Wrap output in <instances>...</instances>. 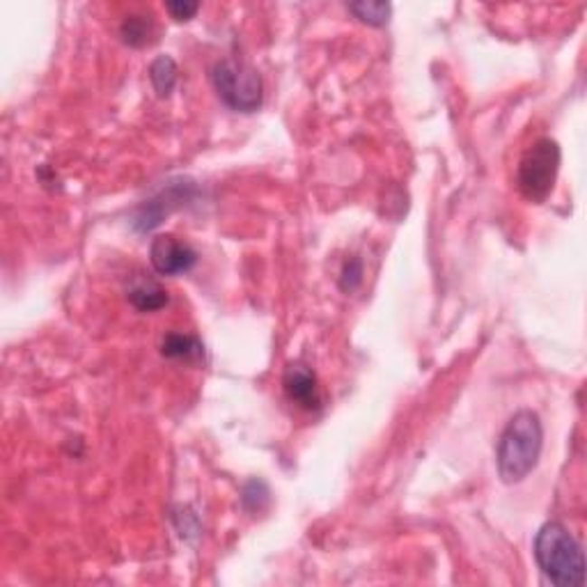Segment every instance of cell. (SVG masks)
Listing matches in <instances>:
<instances>
[{
    "mask_svg": "<svg viewBox=\"0 0 587 587\" xmlns=\"http://www.w3.org/2000/svg\"><path fill=\"white\" fill-rule=\"evenodd\" d=\"M149 80H152L158 97H170L175 85H177V62L170 55H158L149 64Z\"/></svg>",
    "mask_w": 587,
    "mask_h": 587,
    "instance_id": "obj_9",
    "label": "cell"
},
{
    "mask_svg": "<svg viewBox=\"0 0 587 587\" xmlns=\"http://www.w3.org/2000/svg\"><path fill=\"white\" fill-rule=\"evenodd\" d=\"M349 12L358 21L367 25H385L390 19L393 5L390 3H372V0H363V3H351Z\"/></svg>",
    "mask_w": 587,
    "mask_h": 587,
    "instance_id": "obj_10",
    "label": "cell"
},
{
    "mask_svg": "<svg viewBox=\"0 0 587 587\" xmlns=\"http://www.w3.org/2000/svg\"><path fill=\"white\" fill-rule=\"evenodd\" d=\"M560 170V147L555 140L539 138L518 163V188L530 203H544L551 195Z\"/></svg>",
    "mask_w": 587,
    "mask_h": 587,
    "instance_id": "obj_4",
    "label": "cell"
},
{
    "mask_svg": "<svg viewBox=\"0 0 587 587\" xmlns=\"http://www.w3.org/2000/svg\"><path fill=\"white\" fill-rule=\"evenodd\" d=\"M264 482H260V479H252L251 484H248L246 488H243V505H246L248 509H252V503H257V512L262 509V505H260V500H264L267 503L269 500V488L264 487L262 494H257L260 491V487H262Z\"/></svg>",
    "mask_w": 587,
    "mask_h": 587,
    "instance_id": "obj_14",
    "label": "cell"
},
{
    "mask_svg": "<svg viewBox=\"0 0 587 587\" xmlns=\"http://www.w3.org/2000/svg\"><path fill=\"white\" fill-rule=\"evenodd\" d=\"M161 354L166 358H177V361H195L204 354V346L198 337L186 336V333H168L161 342Z\"/></svg>",
    "mask_w": 587,
    "mask_h": 587,
    "instance_id": "obj_8",
    "label": "cell"
},
{
    "mask_svg": "<svg viewBox=\"0 0 587 587\" xmlns=\"http://www.w3.org/2000/svg\"><path fill=\"white\" fill-rule=\"evenodd\" d=\"M166 10L173 14V19L188 21L198 14L200 5L198 3H191V0H175V3H168V5H166Z\"/></svg>",
    "mask_w": 587,
    "mask_h": 587,
    "instance_id": "obj_13",
    "label": "cell"
},
{
    "mask_svg": "<svg viewBox=\"0 0 587 587\" xmlns=\"http://www.w3.org/2000/svg\"><path fill=\"white\" fill-rule=\"evenodd\" d=\"M363 282V264L361 260H349V262L345 264V269H342V278H340V287L342 291H355L358 289V285Z\"/></svg>",
    "mask_w": 587,
    "mask_h": 587,
    "instance_id": "obj_12",
    "label": "cell"
},
{
    "mask_svg": "<svg viewBox=\"0 0 587 587\" xmlns=\"http://www.w3.org/2000/svg\"><path fill=\"white\" fill-rule=\"evenodd\" d=\"M149 260L154 271L161 276H182L195 267L198 252L175 234H158L149 246Z\"/></svg>",
    "mask_w": 587,
    "mask_h": 587,
    "instance_id": "obj_5",
    "label": "cell"
},
{
    "mask_svg": "<svg viewBox=\"0 0 587 587\" xmlns=\"http://www.w3.org/2000/svg\"><path fill=\"white\" fill-rule=\"evenodd\" d=\"M544 430L535 411L524 409L509 418L498 440V473L505 484H516L535 470L542 454Z\"/></svg>",
    "mask_w": 587,
    "mask_h": 587,
    "instance_id": "obj_1",
    "label": "cell"
},
{
    "mask_svg": "<svg viewBox=\"0 0 587 587\" xmlns=\"http://www.w3.org/2000/svg\"><path fill=\"white\" fill-rule=\"evenodd\" d=\"M535 558L544 576L560 587L582 585L585 555L578 539L558 521L544 524L535 537Z\"/></svg>",
    "mask_w": 587,
    "mask_h": 587,
    "instance_id": "obj_2",
    "label": "cell"
},
{
    "mask_svg": "<svg viewBox=\"0 0 587 587\" xmlns=\"http://www.w3.org/2000/svg\"><path fill=\"white\" fill-rule=\"evenodd\" d=\"M128 303L138 312H156L168 306V291L152 278H136L128 287Z\"/></svg>",
    "mask_w": 587,
    "mask_h": 587,
    "instance_id": "obj_7",
    "label": "cell"
},
{
    "mask_svg": "<svg viewBox=\"0 0 587 587\" xmlns=\"http://www.w3.org/2000/svg\"><path fill=\"white\" fill-rule=\"evenodd\" d=\"M282 388H285L287 400L298 404L306 411H317L321 404L319 385H317V374L303 363H291L287 365L285 376H282Z\"/></svg>",
    "mask_w": 587,
    "mask_h": 587,
    "instance_id": "obj_6",
    "label": "cell"
},
{
    "mask_svg": "<svg viewBox=\"0 0 587 587\" xmlns=\"http://www.w3.org/2000/svg\"><path fill=\"white\" fill-rule=\"evenodd\" d=\"M152 30H154V25L147 16L131 14L124 19L119 33H122V40L127 42V44L145 46L149 42V37H152Z\"/></svg>",
    "mask_w": 587,
    "mask_h": 587,
    "instance_id": "obj_11",
    "label": "cell"
},
{
    "mask_svg": "<svg viewBox=\"0 0 587 587\" xmlns=\"http://www.w3.org/2000/svg\"><path fill=\"white\" fill-rule=\"evenodd\" d=\"M212 83L222 104L237 113H255L262 106V79L243 60H218L212 70Z\"/></svg>",
    "mask_w": 587,
    "mask_h": 587,
    "instance_id": "obj_3",
    "label": "cell"
}]
</instances>
